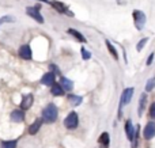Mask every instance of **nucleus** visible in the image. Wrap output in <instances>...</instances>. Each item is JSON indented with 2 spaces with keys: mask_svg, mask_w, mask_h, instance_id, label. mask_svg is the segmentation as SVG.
<instances>
[{
  "mask_svg": "<svg viewBox=\"0 0 155 148\" xmlns=\"http://www.w3.org/2000/svg\"><path fill=\"white\" fill-rule=\"evenodd\" d=\"M146 102H147V95L146 94H142L140 95V102H139V114L142 116L143 111L146 109Z\"/></svg>",
  "mask_w": 155,
  "mask_h": 148,
  "instance_id": "412c9836",
  "label": "nucleus"
},
{
  "mask_svg": "<svg viewBox=\"0 0 155 148\" xmlns=\"http://www.w3.org/2000/svg\"><path fill=\"white\" fill-rule=\"evenodd\" d=\"M49 68H51V71H49V72H53V73H56V75L61 76V72H60V69L54 64H51V65H49Z\"/></svg>",
  "mask_w": 155,
  "mask_h": 148,
  "instance_id": "393cba45",
  "label": "nucleus"
},
{
  "mask_svg": "<svg viewBox=\"0 0 155 148\" xmlns=\"http://www.w3.org/2000/svg\"><path fill=\"white\" fill-rule=\"evenodd\" d=\"M42 124H44L42 118H37V120H35V121L29 127V133H30V135H35V133L40 130V128H41V125H42Z\"/></svg>",
  "mask_w": 155,
  "mask_h": 148,
  "instance_id": "2eb2a0df",
  "label": "nucleus"
},
{
  "mask_svg": "<svg viewBox=\"0 0 155 148\" xmlns=\"http://www.w3.org/2000/svg\"><path fill=\"white\" fill-rule=\"evenodd\" d=\"M59 84L63 87L64 91H71V90L74 88V83L70 80V79L64 78V76H60V83Z\"/></svg>",
  "mask_w": 155,
  "mask_h": 148,
  "instance_id": "ddd939ff",
  "label": "nucleus"
},
{
  "mask_svg": "<svg viewBox=\"0 0 155 148\" xmlns=\"http://www.w3.org/2000/svg\"><path fill=\"white\" fill-rule=\"evenodd\" d=\"M105 43H106V48H107V50H109V53L112 54V57L114 60H118V54H117V50H116V48L110 43V41H105Z\"/></svg>",
  "mask_w": 155,
  "mask_h": 148,
  "instance_id": "6ab92c4d",
  "label": "nucleus"
},
{
  "mask_svg": "<svg viewBox=\"0 0 155 148\" xmlns=\"http://www.w3.org/2000/svg\"><path fill=\"white\" fill-rule=\"evenodd\" d=\"M67 31H68V34L74 35V37H75L76 40L79 41V42H82V43H86V42H87V40L84 38V35H83L82 33H79L78 30H75V29H68Z\"/></svg>",
  "mask_w": 155,
  "mask_h": 148,
  "instance_id": "f3484780",
  "label": "nucleus"
},
{
  "mask_svg": "<svg viewBox=\"0 0 155 148\" xmlns=\"http://www.w3.org/2000/svg\"><path fill=\"white\" fill-rule=\"evenodd\" d=\"M51 92L53 97H61L64 94V90H63V87L59 83H53L51 86Z\"/></svg>",
  "mask_w": 155,
  "mask_h": 148,
  "instance_id": "dca6fc26",
  "label": "nucleus"
},
{
  "mask_svg": "<svg viewBox=\"0 0 155 148\" xmlns=\"http://www.w3.org/2000/svg\"><path fill=\"white\" fill-rule=\"evenodd\" d=\"M143 136L146 140H151L153 137H155V122L150 121L146 124L144 129H143Z\"/></svg>",
  "mask_w": 155,
  "mask_h": 148,
  "instance_id": "39448f33",
  "label": "nucleus"
},
{
  "mask_svg": "<svg viewBox=\"0 0 155 148\" xmlns=\"http://www.w3.org/2000/svg\"><path fill=\"white\" fill-rule=\"evenodd\" d=\"M147 38H142V40H140L139 41V43H137V45H136V50H142V49H143V46H144L146 45V43H147Z\"/></svg>",
  "mask_w": 155,
  "mask_h": 148,
  "instance_id": "5701e85b",
  "label": "nucleus"
},
{
  "mask_svg": "<svg viewBox=\"0 0 155 148\" xmlns=\"http://www.w3.org/2000/svg\"><path fill=\"white\" fill-rule=\"evenodd\" d=\"M153 60H154V53H151V54H150V57H148V60H147V65H151Z\"/></svg>",
  "mask_w": 155,
  "mask_h": 148,
  "instance_id": "cd10ccee",
  "label": "nucleus"
},
{
  "mask_svg": "<svg viewBox=\"0 0 155 148\" xmlns=\"http://www.w3.org/2000/svg\"><path fill=\"white\" fill-rule=\"evenodd\" d=\"M26 14L29 16H31L34 21H37L38 23H44V16L41 15L40 8L38 7H27L26 8Z\"/></svg>",
  "mask_w": 155,
  "mask_h": 148,
  "instance_id": "20e7f679",
  "label": "nucleus"
},
{
  "mask_svg": "<svg viewBox=\"0 0 155 148\" xmlns=\"http://www.w3.org/2000/svg\"><path fill=\"white\" fill-rule=\"evenodd\" d=\"M57 116H59V110H57L56 105L53 103H49L45 109L42 110V121L46 122V124H53L57 120Z\"/></svg>",
  "mask_w": 155,
  "mask_h": 148,
  "instance_id": "f257e3e1",
  "label": "nucleus"
},
{
  "mask_svg": "<svg viewBox=\"0 0 155 148\" xmlns=\"http://www.w3.org/2000/svg\"><path fill=\"white\" fill-rule=\"evenodd\" d=\"M132 15H134V22H135L136 29L143 30V27H144V24H146V21H147V19H146V15L139 10H135Z\"/></svg>",
  "mask_w": 155,
  "mask_h": 148,
  "instance_id": "7ed1b4c3",
  "label": "nucleus"
},
{
  "mask_svg": "<svg viewBox=\"0 0 155 148\" xmlns=\"http://www.w3.org/2000/svg\"><path fill=\"white\" fill-rule=\"evenodd\" d=\"M79 125V118H78V114L75 111H71L64 120V127L67 129H75Z\"/></svg>",
  "mask_w": 155,
  "mask_h": 148,
  "instance_id": "f03ea898",
  "label": "nucleus"
},
{
  "mask_svg": "<svg viewBox=\"0 0 155 148\" xmlns=\"http://www.w3.org/2000/svg\"><path fill=\"white\" fill-rule=\"evenodd\" d=\"M150 117L153 120H155V103H153V105H151V108H150Z\"/></svg>",
  "mask_w": 155,
  "mask_h": 148,
  "instance_id": "bb28decb",
  "label": "nucleus"
},
{
  "mask_svg": "<svg viewBox=\"0 0 155 148\" xmlns=\"http://www.w3.org/2000/svg\"><path fill=\"white\" fill-rule=\"evenodd\" d=\"M135 129H136V128L132 125L131 120H127V122H125V133H127V136H128V140L129 141H132V139H134Z\"/></svg>",
  "mask_w": 155,
  "mask_h": 148,
  "instance_id": "f8f14e48",
  "label": "nucleus"
},
{
  "mask_svg": "<svg viewBox=\"0 0 155 148\" xmlns=\"http://www.w3.org/2000/svg\"><path fill=\"white\" fill-rule=\"evenodd\" d=\"M10 118L12 122H23L25 121V111L21 110V109H16V110H14L12 113H11Z\"/></svg>",
  "mask_w": 155,
  "mask_h": 148,
  "instance_id": "9d476101",
  "label": "nucleus"
},
{
  "mask_svg": "<svg viewBox=\"0 0 155 148\" xmlns=\"http://www.w3.org/2000/svg\"><path fill=\"white\" fill-rule=\"evenodd\" d=\"M5 22H14V18L12 16H3V18H0V24L5 23Z\"/></svg>",
  "mask_w": 155,
  "mask_h": 148,
  "instance_id": "a878e982",
  "label": "nucleus"
},
{
  "mask_svg": "<svg viewBox=\"0 0 155 148\" xmlns=\"http://www.w3.org/2000/svg\"><path fill=\"white\" fill-rule=\"evenodd\" d=\"M18 53H19V56H21L23 60H31V57H33L30 45H22L21 48H19Z\"/></svg>",
  "mask_w": 155,
  "mask_h": 148,
  "instance_id": "0eeeda50",
  "label": "nucleus"
},
{
  "mask_svg": "<svg viewBox=\"0 0 155 148\" xmlns=\"http://www.w3.org/2000/svg\"><path fill=\"white\" fill-rule=\"evenodd\" d=\"M51 5L52 7H54V10L57 11V12H61V14H65V15H68V16H72L74 14L72 12H70L68 11V8L65 7L63 3H59V2H51Z\"/></svg>",
  "mask_w": 155,
  "mask_h": 148,
  "instance_id": "1a4fd4ad",
  "label": "nucleus"
},
{
  "mask_svg": "<svg viewBox=\"0 0 155 148\" xmlns=\"http://www.w3.org/2000/svg\"><path fill=\"white\" fill-rule=\"evenodd\" d=\"M155 88V78L151 79V80L147 82V84H146V91H153V90Z\"/></svg>",
  "mask_w": 155,
  "mask_h": 148,
  "instance_id": "4be33fe9",
  "label": "nucleus"
},
{
  "mask_svg": "<svg viewBox=\"0 0 155 148\" xmlns=\"http://www.w3.org/2000/svg\"><path fill=\"white\" fill-rule=\"evenodd\" d=\"M132 95H134V88H132V87H128V88L124 90L123 95H121V101H120V102L123 103V106L124 105H128V103L131 102Z\"/></svg>",
  "mask_w": 155,
  "mask_h": 148,
  "instance_id": "6e6552de",
  "label": "nucleus"
},
{
  "mask_svg": "<svg viewBox=\"0 0 155 148\" xmlns=\"http://www.w3.org/2000/svg\"><path fill=\"white\" fill-rule=\"evenodd\" d=\"M54 73L53 72H48V73H45V75L41 78V84H44V86H52V84L54 83Z\"/></svg>",
  "mask_w": 155,
  "mask_h": 148,
  "instance_id": "9b49d317",
  "label": "nucleus"
},
{
  "mask_svg": "<svg viewBox=\"0 0 155 148\" xmlns=\"http://www.w3.org/2000/svg\"><path fill=\"white\" fill-rule=\"evenodd\" d=\"M18 140H5L0 143V148H16Z\"/></svg>",
  "mask_w": 155,
  "mask_h": 148,
  "instance_id": "a211bd4d",
  "label": "nucleus"
},
{
  "mask_svg": "<svg viewBox=\"0 0 155 148\" xmlns=\"http://www.w3.org/2000/svg\"><path fill=\"white\" fill-rule=\"evenodd\" d=\"M80 53H82V57H83V60H90V57H91V53L88 50H86L84 48H82V50H80Z\"/></svg>",
  "mask_w": 155,
  "mask_h": 148,
  "instance_id": "b1692460",
  "label": "nucleus"
},
{
  "mask_svg": "<svg viewBox=\"0 0 155 148\" xmlns=\"http://www.w3.org/2000/svg\"><path fill=\"white\" fill-rule=\"evenodd\" d=\"M68 101H70L71 103H72L74 106H78L82 103V97H79V95H75V94H70L68 95Z\"/></svg>",
  "mask_w": 155,
  "mask_h": 148,
  "instance_id": "aec40b11",
  "label": "nucleus"
},
{
  "mask_svg": "<svg viewBox=\"0 0 155 148\" xmlns=\"http://www.w3.org/2000/svg\"><path fill=\"white\" fill-rule=\"evenodd\" d=\"M33 102H34V97H33L31 94H27V95H25V97L22 98L19 108H21V110H23V111L25 110H29V109L31 108Z\"/></svg>",
  "mask_w": 155,
  "mask_h": 148,
  "instance_id": "423d86ee",
  "label": "nucleus"
},
{
  "mask_svg": "<svg viewBox=\"0 0 155 148\" xmlns=\"http://www.w3.org/2000/svg\"><path fill=\"white\" fill-rule=\"evenodd\" d=\"M98 143L101 148H109V143H110V136L107 132H104L98 139Z\"/></svg>",
  "mask_w": 155,
  "mask_h": 148,
  "instance_id": "4468645a",
  "label": "nucleus"
}]
</instances>
